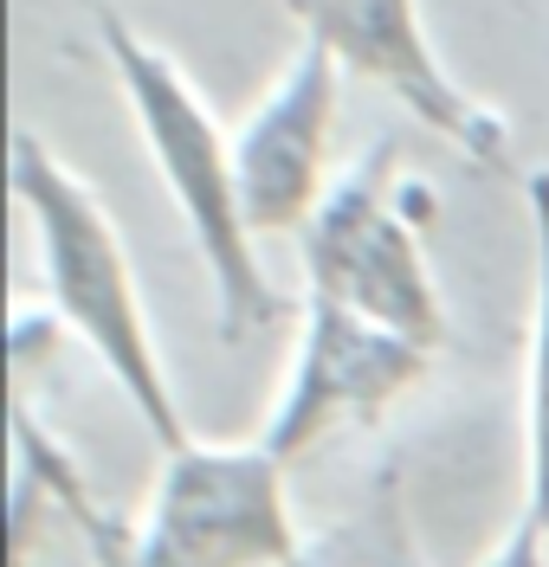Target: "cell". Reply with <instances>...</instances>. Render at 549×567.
Returning a JSON list of instances; mask_svg holds the SVG:
<instances>
[{"label": "cell", "mask_w": 549, "mask_h": 567, "mask_svg": "<svg viewBox=\"0 0 549 567\" xmlns=\"http://www.w3.org/2000/svg\"><path fill=\"white\" fill-rule=\"evenodd\" d=\"M336 84L343 65L317 39H297L278 84L246 110L233 130V181L253 239L304 233L329 194V130H336Z\"/></svg>", "instance_id": "obj_7"}, {"label": "cell", "mask_w": 549, "mask_h": 567, "mask_svg": "<svg viewBox=\"0 0 549 567\" xmlns=\"http://www.w3.org/2000/svg\"><path fill=\"white\" fill-rule=\"evenodd\" d=\"M297 258L317 303L382 322L434 354L446 349V303L427 271L420 233L395 200V142H375L363 162L329 181L324 207L297 233Z\"/></svg>", "instance_id": "obj_4"}, {"label": "cell", "mask_w": 549, "mask_h": 567, "mask_svg": "<svg viewBox=\"0 0 549 567\" xmlns=\"http://www.w3.org/2000/svg\"><path fill=\"white\" fill-rule=\"evenodd\" d=\"M530 194V233H537V297H530V368H523V439H530V471H523V509L549 542V168L523 181Z\"/></svg>", "instance_id": "obj_9"}, {"label": "cell", "mask_w": 549, "mask_h": 567, "mask_svg": "<svg viewBox=\"0 0 549 567\" xmlns=\"http://www.w3.org/2000/svg\"><path fill=\"white\" fill-rule=\"evenodd\" d=\"M7 181H13L20 213L33 219L39 271H45V297H52L59 322L104 361V374L123 388V400L143 420L149 439L162 452H182L194 432H187L182 400L169 388L155 322L143 310V290H136V271H130V251H123V233H116L110 207L33 130H13Z\"/></svg>", "instance_id": "obj_2"}, {"label": "cell", "mask_w": 549, "mask_h": 567, "mask_svg": "<svg viewBox=\"0 0 549 567\" xmlns=\"http://www.w3.org/2000/svg\"><path fill=\"white\" fill-rule=\"evenodd\" d=\"M304 39H317L349 78L388 91L395 104L427 123L439 142H453L478 168H511V123L446 71L427 39L420 0H278Z\"/></svg>", "instance_id": "obj_5"}, {"label": "cell", "mask_w": 549, "mask_h": 567, "mask_svg": "<svg viewBox=\"0 0 549 567\" xmlns=\"http://www.w3.org/2000/svg\"><path fill=\"white\" fill-rule=\"evenodd\" d=\"M285 567H427L414 516H407V496H401V471L382 464L368 477V491L336 523L304 535V548Z\"/></svg>", "instance_id": "obj_8"}, {"label": "cell", "mask_w": 549, "mask_h": 567, "mask_svg": "<svg viewBox=\"0 0 549 567\" xmlns=\"http://www.w3.org/2000/svg\"><path fill=\"white\" fill-rule=\"evenodd\" d=\"M420 374H427L420 342L311 297L285 388L272 400V420L258 439L292 464L311 445H324L336 425H375L407 388H420Z\"/></svg>", "instance_id": "obj_6"}, {"label": "cell", "mask_w": 549, "mask_h": 567, "mask_svg": "<svg viewBox=\"0 0 549 567\" xmlns=\"http://www.w3.org/2000/svg\"><path fill=\"white\" fill-rule=\"evenodd\" d=\"M478 567H549V542L530 516H511V529L491 542V555Z\"/></svg>", "instance_id": "obj_10"}, {"label": "cell", "mask_w": 549, "mask_h": 567, "mask_svg": "<svg viewBox=\"0 0 549 567\" xmlns=\"http://www.w3.org/2000/svg\"><path fill=\"white\" fill-rule=\"evenodd\" d=\"M98 39L110 52L116 84H123V104L143 130L149 162H155V175L169 187L182 226L194 233L201 265H207L220 342H246L258 329H272L285 317V303L258 271V239L246 226V207H240V181H233V136L201 104L187 71L155 39L136 33L123 13L98 7Z\"/></svg>", "instance_id": "obj_3"}, {"label": "cell", "mask_w": 549, "mask_h": 567, "mask_svg": "<svg viewBox=\"0 0 549 567\" xmlns=\"http://www.w3.org/2000/svg\"><path fill=\"white\" fill-rule=\"evenodd\" d=\"M13 452L45 491V509L84 535L91 567H285L304 548L285 496V458L265 439H187L182 452H162L136 529H123L91 496L72 452L33 420L27 393H13Z\"/></svg>", "instance_id": "obj_1"}]
</instances>
